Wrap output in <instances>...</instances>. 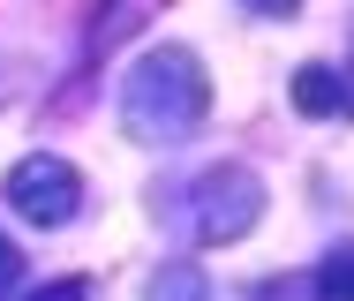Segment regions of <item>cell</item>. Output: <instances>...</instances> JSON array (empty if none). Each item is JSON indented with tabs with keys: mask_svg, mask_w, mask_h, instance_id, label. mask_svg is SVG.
I'll list each match as a JSON object with an SVG mask.
<instances>
[{
	"mask_svg": "<svg viewBox=\"0 0 354 301\" xmlns=\"http://www.w3.org/2000/svg\"><path fill=\"white\" fill-rule=\"evenodd\" d=\"M212 113V75L189 46H151L136 68L121 75V128L136 144L166 150V144H189Z\"/></svg>",
	"mask_w": 354,
	"mask_h": 301,
	"instance_id": "obj_1",
	"label": "cell"
},
{
	"mask_svg": "<svg viewBox=\"0 0 354 301\" xmlns=\"http://www.w3.org/2000/svg\"><path fill=\"white\" fill-rule=\"evenodd\" d=\"M264 219V181L249 173V166H204L196 181H189V233L204 241V249H226V241H241L249 226Z\"/></svg>",
	"mask_w": 354,
	"mask_h": 301,
	"instance_id": "obj_2",
	"label": "cell"
},
{
	"mask_svg": "<svg viewBox=\"0 0 354 301\" xmlns=\"http://www.w3.org/2000/svg\"><path fill=\"white\" fill-rule=\"evenodd\" d=\"M8 204L30 226H68L75 211H83V173H75L68 158H53V150H30V158L8 173Z\"/></svg>",
	"mask_w": 354,
	"mask_h": 301,
	"instance_id": "obj_3",
	"label": "cell"
},
{
	"mask_svg": "<svg viewBox=\"0 0 354 301\" xmlns=\"http://www.w3.org/2000/svg\"><path fill=\"white\" fill-rule=\"evenodd\" d=\"M294 106L309 113V121H339L354 98H347V75L324 68V61H309V68H294Z\"/></svg>",
	"mask_w": 354,
	"mask_h": 301,
	"instance_id": "obj_4",
	"label": "cell"
},
{
	"mask_svg": "<svg viewBox=\"0 0 354 301\" xmlns=\"http://www.w3.org/2000/svg\"><path fill=\"white\" fill-rule=\"evenodd\" d=\"M309 294H317V301H354V241L324 249V264L309 271Z\"/></svg>",
	"mask_w": 354,
	"mask_h": 301,
	"instance_id": "obj_5",
	"label": "cell"
},
{
	"mask_svg": "<svg viewBox=\"0 0 354 301\" xmlns=\"http://www.w3.org/2000/svg\"><path fill=\"white\" fill-rule=\"evenodd\" d=\"M143 301H212V279H204L196 264H158Z\"/></svg>",
	"mask_w": 354,
	"mask_h": 301,
	"instance_id": "obj_6",
	"label": "cell"
},
{
	"mask_svg": "<svg viewBox=\"0 0 354 301\" xmlns=\"http://www.w3.org/2000/svg\"><path fill=\"white\" fill-rule=\"evenodd\" d=\"M15 301H91V287L83 279H46V287H30V294H15Z\"/></svg>",
	"mask_w": 354,
	"mask_h": 301,
	"instance_id": "obj_7",
	"label": "cell"
},
{
	"mask_svg": "<svg viewBox=\"0 0 354 301\" xmlns=\"http://www.w3.org/2000/svg\"><path fill=\"white\" fill-rule=\"evenodd\" d=\"M15 271H23V256H15V249H8V241H0V301L15 294Z\"/></svg>",
	"mask_w": 354,
	"mask_h": 301,
	"instance_id": "obj_8",
	"label": "cell"
},
{
	"mask_svg": "<svg viewBox=\"0 0 354 301\" xmlns=\"http://www.w3.org/2000/svg\"><path fill=\"white\" fill-rule=\"evenodd\" d=\"M241 8H249V15H272V23H279V15H294L301 0H241Z\"/></svg>",
	"mask_w": 354,
	"mask_h": 301,
	"instance_id": "obj_9",
	"label": "cell"
},
{
	"mask_svg": "<svg viewBox=\"0 0 354 301\" xmlns=\"http://www.w3.org/2000/svg\"><path fill=\"white\" fill-rule=\"evenodd\" d=\"M347 53H354V23H347Z\"/></svg>",
	"mask_w": 354,
	"mask_h": 301,
	"instance_id": "obj_10",
	"label": "cell"
}]
</instances>
